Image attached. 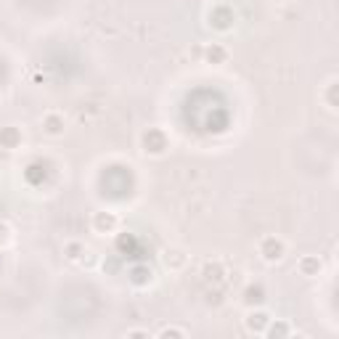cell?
Returning a JSON list of instances; mask_svg holds the SVG:
<instances>
[{
	"mask_svg": "<svg viewBox=\"0 0 339 339\" xmlns=\"http://www.w3.org/2000/svg\"><path fill=\"white\" fill-rule=\"evenodd\" d=\"M286 252V246L281 239H276V236H265L263 241H260V255H263L268 263H279V260L284 257Z\"/></svg>",
	"mask_w": 339,
	"mask_h": 339,
	"instance_id": "6da1fadb",
	"label": "cell"
},
{
	"mask_svg": "<svg viewBox=\"0 0 339 339\" xmlns=\"http://www.w3.org/2000/svg\"><path fill=\"white\" fill-rule=\"evenodd\" d=\"M268 323H270V318H268V313H263V310H252L249 315H246V329L255 331V334H265Z\"/></svg>",
	"mask_w": 339,
	"mask_h": 339,
	"instance_id": "7a4b0ae2",
	"label": "cell"
},
{
	"mask_svg": "<svg viewBox=\"0 0 339 339\" xmlns=\"http://www.w3.org/2000/svg\"><path fill=\"white\" fill-rule=\"evenodd\" d=\"M93 228L98 230V234H112V230L117 228V218L114 215H109V212H98L96 218H93Z\"/></svg>",
	"mask_w": 339,
	"mask_h": 339,
	"instance_id": "3957f363",
	"label": "cell"
},
{
	"mask_svg": "<svg viewBox=\"0 0 339 339\" xmlns=\"http://www.w3.org/2000/svg\"><path fill=\"white\" fill-rule=\"evenodd\" d=\"M43 128H45L48 135H61V133H64V119H61L58 114H45Z\"/></svg>",
	"mask_w": 339,
	"mask_h": 339,
	"instance_id": "277c9868",
	"label": "cell"
},
{
	"mask_svg": "<svg viewBox=\"0 0 339 339\" xmlns=\"http://www.w3.org/2000/svg\"><path fill=\"white\" fill-rule=\"evenodd\" d=\"M300 270H302L305 276H318L321 260H318V257H302V260H300Z\"/></svg>",
	"mask_w": 339,
	"mask_h": 339,
	"instance_id": "5b68a950",
	"label": "cell"
},
{
	"mask_svg": "<svg viewBox=\"0 0 339 339\" xmlns=\"http://www.w3.org/2000/svg\"><path fill=\"white\" fill-rule=\"evenodd\" d=\"M244 302L246 305H255V302H263V289H260V286H249V289H246V297H244Z\"/></svg>",
	"mask_w": 339,
	"mask_h": 339,
	"instance_id": "8992f818",
	"label": "cell"
},
{
	"mask_svg": "<svg viewBox=\"0 0 339 339\" xmlns=\"http://www.w3.org/2000/svg\"><path fill=\"white\" fill-rule=\"evenodd\" d=\"M82 252H85L82 244H77V241H69V244H67V257H69V260H80Z\"/></svg>",
	"mask_w": 339,
	"mask_h": 339,
	"instance_id": "52a82bcc",
	"label": "cell"
},
{
	"mask_svg": "<svg viewBox=\"0 0 339 339\" xmlns=\"http://www.w3.org/2000/svg\"><path fill=\"white\" fill-rule=\"evenodd\" d=\"M291 329L286 326V323H276V326H270V323H268V329H265V334L268 336H276V334H289Z\"/></svg>",
	"mask_w": 339,
	"mask_h": 339,
	"instance_id": "ba28073f",
	"label": "cell"
},
{
	"mask_svg": "<svg viewBox=\"0 0 339 339\" xmlns=\"http://www.w3.org/2000/svg\"><path fill=\"white\" fill-rule=\"evenodd\" d=\"M167 334H178V336H183L186 331H180V329H162V331H159V336H167Z\"/></svg>",
	"mask_w": 339,
	"mask_h": 339,
	"instance_id": "9c48e42d",
	"label": "cell"
},
{
	"mask_svg": "<svg viewBox=\"0 0 339 339\" xmlns=\"http://www.w3.org/2000/svg\"><path fill=\"white\" fill-rule=\"evenodd\" d=\"M207 56H209V58H212V56H215V58H223V56H225V51H223V48H215V51L209 48V53H207Z\"/></svg>",
	"mask_w": 339,
	"mask_h": 339,
	"instance_id": "30bf717a",
	"label": "cell"
},
{
	"mask_svg": "<svg viewBox=\"0 0 339 339\" xmlns=\"http://www.w3.org/2000/svg\"><path fill=\"white\" fill-rule=\"evenodd\" d=\"M8 239V225H3V223H0V244H3Z\"/></svg>",
	"mask_w": 339,
	"mask_h": 339,
	"instance_id": "8fae6325",
	"label": "cell"
}]
</instances>
